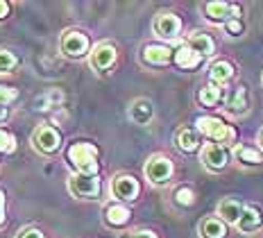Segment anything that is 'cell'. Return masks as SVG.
Segmentation results:
<instances>
[{"instance_id": "cb8c5ba5", "label": "cell", "mask_w": 263, "mask_h": 238, "mask_svg": "<svg viewBox=\"0 0 263 238\" xmlns=\"http://www.w3.org/2000/svg\"><path fill=\"white\" fill-rule=\"evenodd\" d=\"M236 159L240 163H263V154L261 150L256 148H250V145H243L236 150Z\"/></svg>"}, {"instance_id": "8fae6325", "label": "cell", "mask_w": 263, "mask_h": 238, "mask_svg": "<svg viewBox=\"0 0 263 238\" xmlns=\"http://www.w3.org/2000/svg\"><path fill=\"white\" fill-rule=\"evenodd\" d=\"M141 57H143V62L150 64V66H163L175 57V52L168 46H155V43H152V46L143 48V54H141Z\"/></svg>"}, {"instance_id": "5bb4252c", "label": "cell", "mask_w": 263, "mask_h": 238, "mask_svg": "<svg viewBox=\"0 0 263 238\" xmlns=\"http://www.w3.org/2000/svg\"><path fill=\"white\" fill-rule=\"evenodd\" d=\"M186 46L193 52L200 54V57H211V54L216 52V43H213V39L209 34H193Z\"/></svg>"}, {"instance_id": "4fadbf2b", "label": "cell", "mask_w": 263, "mask_h": 238, "mask_svg": "<svg viewBox=\"0 0 263 238\" xmlns=\"http://www.w3.org/2000/svg\"><path fill=\"white\" fill-rule=\"evenodd\" d=\"M129 209L123 204H109L105 209V223L109 227H125L129 223Z\"/></svg>"}, {"instance_id": "e575fe53", "label": "cell", "mask_w": 263, "mask_h": 238, "mask_svg": "<svg viewBox=\"0 0 263 238\" xmlns=\"http://www.w3.org/2000/svg\"><path fill=\"white\" fill-rule=\"evenodd\" d=\"M259 143H261V148H263V132H261V134H259Z\"/></svg>"}, {"instance_id": "d6986e66", "label": "cell", "mask_w": 263, "mask_h": 238, "mask_svg": "<svg viewBox=\"0 0 263 238\" xmlns=\"http://www.w3.org/2000/svg\"><path fill=\"white\" fill-rule=\"evenodd\" d=\"M232 75H234V66L229 64V62H213L211 64V68H209V77H211V82L213 84H224L227 80H232Z\"/></svg>"}, {"instance_id": "ba28073f", "label": "cell", "mask_w": 263, "mask_h": 238, "mask_svg": "<svg viewBox=\"0 0 263 238\" xmlns=\"http://www.w3.org/2000/svg\"><path fill=\"white\" fill-rule=\"evenodd\" d=\"M111 191H114V195H116L118 200L132 202V200H136L141 186L132 175H118V177H114V181H111Z\"/></svg>"}, {"instance_id": "30bf717a", "label": "cell", "mask_w": 263, "mask_h": 238, "mask_svg": "<svg viewBox=\"0 0 263 238\" xmlns=\"http://www.w3.org/2000/svg\"><path fill=\"white\" fill-rule=\"evenodd\" d=\"M116 62V48L111 43H98L91 52V66L96 70H107L109 66Z\"/></svg>"}, {"instance_id": "6da1fadb", "label": "cell", "mask_w": 263, "mask_h": 238, "mask_svg": "<svg viewBox=\"0 0 263 238\" xmlns=\"http://www.w3.org/2000/svg\"><path fill=\"white\" fill-rule=\"evenodd\" d=\"M68 161L82 175H98V148L91 143H73L68 148Z\"/></svg>"}, {"instance_id": "7c38bea8", "label": "cell", "mask_w": 263, "mask_h": 238, "mask_svg": "<svg viewBox=\"0 0 263 238\" xmlns=\"http://www.w3.org/2000/svg\"><path fill=\"white\" fill-rule=\"evenodd\" d=\"M243 211H245V207L238 200H222L218 204V215H220L222 223H229V225H238Z\"/></svg>"}, {"instance_id": "ac0fdd59", "label": "cell", "mask_w": 263, "mask_h": 238, "mask_svg": "<svg viewBox=\"0 0 263 238\" xmlns=\"http://www.w3.org/2000/svg\"><path fill=\"white\" fill-rule=\"evenodd\" d=\"M175 64L179 66V68H184V70H191V68H195L197 64L202 62V57L197 52H193L189 46H182V48H177L175 50Z\"/></svg>"}, {"instance_id": "603a6c76", "label": "cell", "mask_w": 263, "mask_h": 238, "mask_svg": "<svg viewBox=\"0 0 263 238\" xmlns=\"http://www.w3.org/2000/svg\"><path fill=\"white\" fill-rule=\"evenodd\" d=\"M220 98H222V86L220 84H209L197 93V100H200V104H204V107H213Z\"/></svg>"}, {"instance_id": "484cf974", "label": "cell", "mask_w": 263, "mask_h": 238, "mask_svg": "<svg viewBox=\"0 0 263 238\" xmlns=\"http://www.w3.org/2000/svg\"><path fill=\"white\" fill-rule=\"evenodd\" d=\"M16 66V57L9 50H3L0 48V73H9Z\"/></svg>"}, {"instance_id": "3957f363", "label": "cell", "mask_w": 263, "mask_h": 238, "mask_svg": "<svg viewBox=\"0 0 263 238\" xmlns=\"http://www.w3.org/2000/svg\"><path fill=\"white\" fill-rule=\"evenodd\" d=\"M68 188H70V193H73V195L84 197V200H93V197L100 195V179H98V175L75 173L68 179Z\"/></svg>"}, {"instance_id": "277c9868", "label": "cell", "mask_w": 263, "mask_h": 238, "mask_svg": "<svg viewBox=\"0 0 263 238\" xmlns=\"http://www.w3.org/2000/svg\"><path fill=\"white\" fill-rule=\"evenodd\" d=\"M62 52L70 59L84 57L89 52V39H86V34H82L80 30H68L62 36Z\"/></svg>"}, {"instance_id": "7a4b0ae2", "label": "cell", "mask_w": 263, "mask_h": 238, "mask_svg": "<svg viewBox=\"0 0 263 238\" xmlns=\"http://www.w3.org/2000/svg\"><path fill=\"white\" fill-rule=\"evenodd\" d=\"M195 125L202 134L213 138L216 143H234V138H236V132L232 127L227 123H222L220 118H213V116H200L195 120Z\"/></svg>"}, {"instance_id": "d6a6232c", "label": "cell", "mask_w": 263, "mask_h": 238, "mask_svg": "<svg viewBox=\"0 0 263 238\" xmlns=\"http://www.w3.org/2000/svg\"><path fill=\"white\" fill-rule=\"evenodd\" d=\"M132 238H157L152 231H136V234H129Z\"/></svg>"}, {"instance_id": "f546056e", "label": "cell", "mask_w": 263, "mask_h": 238, "mask_svg": "<svg viewBox=\"0 0 263 238\" xmlns=\"http://www.w3.org/2000/svg\"><path fill=\"white\" fill-rule=\"evenodd\" d=\"M16 238H43V234L36 227H27V229H23V231H18V236Z\"/></svg>"}, {"instance_id": "836d02e7", "label": "cell", "mask_w": 263, "mask_h": 238, "mask_svg": "<svg viewBox=\"0 0 263 238\" xmlns=\"http://www.w3.org/2000/svg\"><path fill=\"white\" fill-rule=\"evenodd\" d=\"M7 118V107H0V123Z\"/></svg>"}, {"instance_id": "1f68e13d", "label": "cell", "mask_w": 263, "mask_h": 238, "mask_svg": "<svg viewBox=\"0 0 263 238\" xmlns=\"http://www.w3.org/2000/svg\"><path fill=\"white\" fill-rule=\"evenodd\" d=\"M5 223V193L0 191V227Z\"/></svg>"}, {"instance_id": "52a82bcc", "label": "cell", "mask_w": 263, "mask_h": 238, "mask_svg": "<svg viewBox=\"0 0 263 238\" xmlns=\"http://www.w3.org/2000/svg\"><path fill=\"white\" fill-rule=\"evenodd\" d=\"M32 141H34V148L39 152H46V154H52L54 150L59 148V132L52 130L50 125H43L39 130L34 132V136H32Z\"/></svg>"}, {"instance_id": "4dcf8cb0", "label": "cell", "mask_w": 263, "mask_h": 238, "mask_svg": "<svg viewBox=\"0 0 263 238\" xmlns=\"http://www.w3.org/2000/svg\"><path fill=\"white\" fill-rule=\"evenodd\" d=\"M9 16V3H5V0H0V21L7 19Z\"/></svg>"}, {"instance_id": "e0dca14e", "label": "cell", "mask_w": 263, "mask_h": 238, "mask_svg": "<svg viewBox=\"0 0 263 238\" xmlns=\"http://www.w3.org/2000/svg\"><path fill=\"white\" fill-rule=\"evenodd\" d=\"M200 234L202 238H224L227 236V227L220 218H204L200 223Z\"/></svg>"}, {"instance_id": "7402d4cb", "label": "cell", "mask_w": 263, "mask_h": 238, "mask_svg": "<svg viewBox=\"0 0 263 238\" xmlns=\"http://www.w3.org/2000/svg\"><path fill=\"white\" fill-rule=\"evenodd\" d=\"M227 109L232 114H243L248 109V93L243 86H236L227 98Z\"/></svg>"}, {"instance_id": "d590c367", "label": "cell", "mask_w": 263, "mask_h": 238, "mask_svg": "<svg viewBox=\"0 0 263 238\" xmlns=\"http://www.w3.org/2000/svg\"><path fill=\"white\" fill-rule=\"evenodd\" d=\"M120 238H132V236H120Z\"/></svg>"}, {"instance_id": "83f0119b", "label": "cell", "mask_w": 263, "mask_h": 238, "mask_svg": "<svg viewBox=\"0 0 263 238\" xmlns=\"http://www.w3.org/2000/svg\"><path fill=\"white\" fill-rule=\"evenodd\" d=\"M16 148V141L12 134H7V132H0V154L3 152H14Z\"/></svg>"}, {"instance_id": "9a60e30c", "label": "cell", "mask_w": 263, "mask_h": 238, "mask_svg": "<svg viewBox=\"0 0 263 238\" xmlns=\"http://www.w3.org/2000/svg\"><path fill=\"white\" fill-rule=\"evenodd\" d=\"M204 14L206 19L213 21V23H227L229 19H232V5L227 3H206L204 5Z\"/></svg>"}, {"instance_id": "44dd1931", "label": "cell", "mask_w": 263, "mask_h": 238, "mask_svg": "<svg viewBox=\"0 0 263 238\" xmlns=\"http://www.w3.org/2000/svg\"><path fill=\"white\" fill-rule=\"evenodd\" d=\"M175 143H177V148L182 152H193L200 148V136H197V132H193V130H179Z\"/></svg>"}, {"instance_id": "d4e9b609", "label": "cell", "mask_w": 263, "mask_h": 238, "mask_svg": "<svg viewBox=\"0 0 263 238\" xmlns=\"http://www.w3.org/2000/svg\"><path fill=\"white\" fill-rule=\"evenodd\" d=\"M175 202L179 204V207H191V204L195 202V193L191 191L189 186H182L175 191Z\"/></svg>"}, {"instance_id": "5b68a950", "label": "cell", "mask_w": 263, "mask_h": 238, "mask_svg": "<svg viewBox=\"0 0 263 238\" xmlns=\"http://www.w3.org/2000/svg\"><path fill=\"white\" fill-rule=\"evenodd\" d=\"M145 177L150 179V184H155V186L166 184L173 177V161L166 157H152L150 161L145 163Z\"/></svg>"}, {"instance_id": "4316f807", "label": "cell", "mask_w": 263, "mask_h": 238, "mask_svg": "<svg viewBox=\"0 0 263 238\" xmlns=\"http://www.w3.org/2000/svg\"><path fill=\"white\" fill-rule=\"evenodd\" d=\"M16 88H12V86H3L0 84V107H7L9 102H14L16 100Z\"/></svg>"}, {"instance_id": "f1b7e54d", "label": "cell", "mask_w": 263, "mask_h": 238, "mask_svg": "<svg viewBox=\"0 0 263 238\" xmlns=\"http://www.w3.org/2000/svg\"><path fill=\"white\" fill-rule=\"evenodd\" d=\"M224 30H227L229 36H240L243 34V23H240V19H229L224 23Z\"/></svg>"}, {"instance_id": "2e32d148", "label": "cell", "mask_w": 263, "mask_h": 238, "mask_svg": "<svg viewBox=\"0 0 263 238\" xmlns=\"http://www.w3.org/2000/svg\"><path fill=\"white\" fill-rule=\"evenodd\" d=\"M155 116V109L147 100H136L134 104L129 107V118L134 120L136 125H147Z\"/></svg>"}, {"instance_id": "ffe728a7", "label": "cell", "mask_w": 263, "mask_h": 238, "mask_svg": "<svg viewBox=\"0 0 263 238\" xmlns=\"http://www.w3.org/2000/svg\"><path fill=\"white\" fill-rule=\"evenodd\" d=\"M261 223H263L261 211H256V209H252V207H245V211H243V215H240L236 227L240 231H254V229L261 227Z\"/></svg>"}, {"instance_id": "9c48e42d", "label": "cell", "mask_w": 263, "mask_h": 238, "mask_svg": "<svg viewBox=\"0 0 263 238\" xmlns=\"http://www.w3.org/2000/svg\"><path fill=\"white\" fill-rule=\"evenodd\" d=\"M179 30H182V21H179L175 14H171V12L159 14L157 19H155V32H157V36H161V39H177Z\"/></svg>"}, {"instance_id": "8992f818", "label": "cell", "mask_w": 263, "mask_h": 238, "mask_svg": "<svg viewBox=\"0 0 263 238\" xmlns=\"http://www.w3.org/2000/svg\"><path fill=\"white\" fill-rule=\"evenodd\" d=\"M202 163L211 170H222L224 166L229 163V150L220 143H206L202 148V154H200Z\"/></svg>"}]
</instances>
